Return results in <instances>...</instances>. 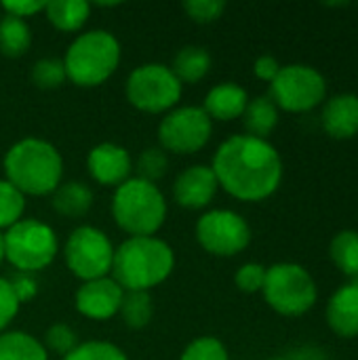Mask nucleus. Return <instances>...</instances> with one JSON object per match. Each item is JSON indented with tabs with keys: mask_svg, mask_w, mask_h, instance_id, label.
Returning a JSON list of instances; mask_svg holds the SVG:
<instances>
[{
	"mask_svg": "<svg viewBox=\"0 0 358 360\" xmlns=\"http://www.w3.org/2000/svg\"><path fill=\"white\" fill-rule=\"evenodd\" d=\"M219 188L236 200L262 202L283 181V158L268 139L232 135L224 139L211 160Z\"/></svg>",
	"mask_w": 358,
	"mask_h": 360,
	"instance_id": "obj_1",
	"label": "nucleus"
},
{
	"mask_svg": "<svg viewBox=\"0 0 358 360\" xmlns=\"http://www.w3.org/2000/svg\"><path fill=\"white\" fill-rule=\"evenodd\" d=\"M4 179L25 198L51 196L63 181V156L42 137H23L15 141L2 158Z\"/></svg>",
	"mask_w": 358,
	"mask_h": 360,
	"instance_id": "obj_2",
	"label": "nucleus"
},
{
	"mask_svg": "<svg viewBox=\"0 0 358 360\" xmlns=\"http://www.w3.org/2000/svg\"><path fill=\"white\" fill-rule=\"evenodd\" d=\"M175 270L173 247L158 236H131L114 249L112 278L129 293H150Z\"/></svg>",
	"mask_w": 358,
	"mask_h": 360,
	"instance_id": "obj_3",
	"label": "nucleus"
},
{
	"mask_svg": "<svg viewBox=\"0 0 358 360\" xmlns=\"http://www.w3.org/2000/svg\"><path fill=\"white\" fill-rule=\"evenodd\" d=\"M122 59L120 40L108 30H87L68 44L61 61L74 86L95 89L110 80Z\"/></svg>",
	"mask_w": 358,
	"mask_h": 360,
	"instance_id": "obj_4",
	"label": "nucleus"
},
{
	"mask_svg": "<svg viewBox=\"0 0 358 360\" xmlns=\"http://www.w3.org/2000/svg\"><path fill=\"white\" fill-rule=\"evenodd\" d=\"M112 219L129 238L131 236H156L165 226L169 202L162 190L141 177H131L112 194Z\"/></svg>",
	"mask_w": 358,
	"mask_h": 360,
	"instance_id": "obj_5",
	"label": "nucleus"
},
{
	"mask_svg": "<svg viewBox=\"0 0 358 360\" xmlns=\"http://www.w3.org/2000/svg\"><path fill=\"white\" fill-rule=\"evenodd\" d=\"M4 262L21 274L46 270L59 255V238L53 226L36 217H23L2 232Z\"/></svg>",
	"mask_w": 358,
	"mask_h": 360,
	"instance_id": "obj_6",
	"label": "nucleus"
},
{
	"mask_svg": "<svg viewBox=\"0 0 358 360\" xmlns=\"http://www.w3.org/2000/svg\"><path fill=\"white\" fill-rule=\"evenodd\" d=\"M266 304L281 316H304L319 300V289L312 274L293 262H281L266 270L264 283Z\"/></svg>",
	"mask_w": 358,
	"mask_h": 360,
	"instance_id": "obj_7",
	"label": "nucleus"
},
{
	"mask_svg": "<svg viewBox=\"0 0 358 360\" xmlns=\"http://www.w3.org/2000/svg\"><path fill=\"white\" fill-rule=\"evenodd\" d=\"M184 84L167 63L150 61L137 65L124 82L127 101L143 114H167L179 105Z\"/></svg>",
	"mask_w": 358,
	"mask_h": 360,
	"instance_id": "obj_8",
	"label": "nucleus"
},
{
	"mask_svg": "<svg viewBox=\"0 0 358 360\" xmlns=\"http://www.w3.org/2000/svg\"><path fill=\"white\" fill-rule=\"evenodd\" d=\"M268 97L283 112L306 114L327 99V80L317 68L306 63L281 65V72L270 82Z\"/></svg>",
	"mask_w": 358,
	"mask_h": 360,
	"instance_id": "obj_9",
	"label": "nucleus"
},
{
	"mask_svg": "<svg viewBox=\"0 0 358 360\" xmlns=\"http://www.w3.org/2000/svg\"><path fill=\"white\" fill-rule=\"evenodd\" d=\"M114 245L110 236L95 226H78L63 245L65 268L82 283L112 274Z\"/></svg>",
	"mask_w": 358,
	"mask_h": 360,
	"instance_id": "obj_10",
	"label": "nucleus"
},
{
	"mask_svg": "<svg viewBox=\"0 0 358 360\" xmlns=\"http://www.w3.org/2000/svg\"><path fill=\"white\" fill-rule=\"evenodd\" d=\"M211 135L213 120L200 105H177L158 122V146L167 154H196L211 141Z\"/></svg>",
	"mask_w": 358,
	"mask_h": 360,
	"instance_id": "obj_11",
	"label": "nucleus"
},
{
	"mask_svg": "<svg viewBox=\"0 0 358 360\" xmlns=\"http://www.w3.org/2000/svg\"><path fill=\"white\" fill-rule=\"evenodd\" d=\"M200 249L213 257H234L243 253L253 238L249 221L232 209H209L194 226Z\"/></svg>",
	"mask_w": 358,
	"mask_h": 360,
	"instance_id": "obj_12",
	"label": "nucleus"
},
{
	"mask_svg": "<svg viewBox=\"0 0 358 360\" xmlns=\"http://www.w3.org/2000/svg\"><path fill=\"white\" fill-rule=\"evenodd\" d=\"M122 300H124V289L112 276H103V278L80 283L74 295V306L80 316L95 323H106L118 316Z\"/></svg>",
	"mask_w": 358,
	"mask_h": 360,
	"instance_id": "obj_13",
	"label": "nucleus"
},
{
	"mask_svg": "<svg viewBox=\"0 0 358 360\" xmlns=\"http://www.w3.org/2000/svg\"><path fill=\"white\" fill-rule=\"evenodd\" d=\"M87 171L91 179L103 188H118L131 179L133 156L131 152L114 141H101L87 154Z\"/></svg>",
	"mask_w": 358,
	"mask_h": 360,
	"instance_id": "obj_14",
	"label": "nucleus"
},
{
	"mask_svg": "<svg viewBox=\"0 0 358 360\" xmlns=\"http://www.w3.org/2000/svg\"><path fill=\"white\" fill-rule=\"evenodd\" d=\"M219 192L211 165H190L173 181V200L188 211L207 209Z\"/></svg>",
	"mask_w": 358,
	"mask_h": 360,
	"instance_id": "obj_15",
	"label": "nucleus"
},
{
	"mask_svg": "<svg viewBox=\"0 0 358 360\" xmlns=\"http://www.w3.org/2000/svg\"><path fill=\"white\" fill-rule=\"evenodd\" d=\"M323 131L333 139H352L358 135V95L340 93L323 103Z\"/></svg>",
	"mask_w": 358,
	"mask_h": 360,
	"instance_id": "obj_16",
	"label": "nucleus"
},
{
	"mask_svg": "<svg viewBox=\"0 0 358 360\" xmlns=\"http://www.w3.org/2000/svg\"><path fill=\"white\" fill-rule=\"evenodd\" d=\"M329 329L344 340L358 338V281L342 285L325 308Z\"/></svg>",
	"mask_w": 358,
	"mask_h": 360,
	"instance_id": "obj_17",
	"label": "nucleus"
},
{
	"mask_svg": "<svg viewBox=\"0 0 358 360\" xmlns=\"http://www.w3.org/2000/svg\"><path fill=\"white\" fill-rule=\"evenodd\" d=\"M249 103V93L236 82H219L209 89L203 101V110L211 120L230 122L243 118L245 108Z\"/></svg>",
	"mask_w": 358,
	"mask_h": 360,
	"instance_id": "obj_18",
	"label": "nucleus"
},
{
	"mask_svg": "<svg viewBox=\"0 0 358 360\" xmlns=\"http://www.w3.org/2000/svg\"><path fill=\"white\" fill-rule=\"evenodd\" d=\"M93 190L78 179L61 181V186L51 194V209L65 219H82L93 209Z\"/></svg>",
	"mask_w": 358,
	"mask_h": 360,
	"instance_id": "obj_19",
	"label": "nucleus"
},
{
	"mask_svg": "<svg viewBox=\"0 0 358 360\" xmlns=\"http://www.w3.org/2000/svg\"><path fill=\"white\" fill-rule=\"evenodd\" d=\"M91 8V2L84 0H51L44 2L42 13L55 30L63 34H76L87 25Z\"/></svg>",
	"mask_w": 358,
	"mask_h": 360,
	"instance_id": "obj_20",
	"label": "nucleus"
},
{
	"mask_svg": "<svg viewBox=\"0 0 358 360\" xmlns=\"http://www.w3.org/2000/svg\"><path fill=\"white\" fill-rule=\"evenodd\" d=\"M211 63H213L211 53L205 46L188 44L177 51L169 68L173 70V74L181 84H196L211 72Z\"/></svg>",
	"mask_w": 358,
	"mask_h": 360,
	"instance_id": "obj_21",
	"label": "nucleus"
},
{
	"mask_svg": "<svg viewBox=\"0 0 358 360\" xmlns=\"http://www.w3.org/2000/svg\"><path fill=\"white\" fill-rule=\"evenodd\" d=\"M243 124H245L247 135L257 137V139H268L279 127V108L268 95L253 97L249 99L245 108Z\"/></svg>",
	"mask_w": 358,
	"mask_h": 360,
	"instance_id": "obj_22",
	"label": "nucleus"
},
{
	"mask_svg": "<svg viewBox=\"0 0 358 360\" xmlns=\"http://www.w3.org/2000/svg\"><path fill=\"white\" fill-rule=\"evenodd\" d=\"M34 42L32 27L25 19L2 15L0 17V55L17 59L23 57Z\"/></svg>",
	"mask_w": 358,
	"mask_h": 360,
	"instance_id": "obj_23",
	"label": "nucleus"
},
{
	"mask_svg": "<svg viewBox=\"0 0 358 360\" xmlns=\"http://www.w3.org/2000/svg\"><path fill=\"white\" fill-rule=\"evenodd\" d=\"M0 360H49V352L27 331H4L0 333Z\"/></svg>",
	"mask_w": 358,
	"mask_h": 360,
	"instance_id": "obj_24",
	"label": "nucleus"
},
{
	"mask_svg": "<svg viewBox=\"0 0 358 360\" xmlns=\"http://www.w3.org/2000/svg\"><path fill=\"white\" fill-rule=\"evenodd\" d=\"M329 257L338 270L358 281V230H342L329 245Z\"/></svg>",
	"mask_w": 358,
	"mask_h": 360,
	"instance_id": "obj_25",
	"label": "nucleus"
},
{
	"mask_svg": "<svg viewBox=\"0 0 358 360\" xmlns=\"http://www.w3.org/2000/svg\"><path fill=\"white\" fill-rule=\"evenodd\" d=\"M122 323L129 329H143L150 325L152 316H154V302L150 293H141V291H124V300L120 306Z\"/></svg>",
	"mask_w": 358,
	"mask_h": 360,
	"instance_id": "obj_26",
	"label": "nucleus"
},
{
	"mask_svg": "<svg viewBox=\"0 0 358 360\" xmlns=\"http://www.w3.org/2000/svg\"><path fill=\"white\" fill-rule=\"evenodd\" d=\"M25 196L6 179H0V232H6L23 219Z\"/></svg>",
	"mask_w": 358,
	"mask_h": 360,
	"instance_id": "obj_27",
	"label": "nucleus"
},
{
	"mask_svg": "<svg viewBox=\"0 0 358 360\" xmlns=\"http://www.w3.org/2000/svg\"><path fill=\"white\" fill-rule=\"evenodd\" d=\"M133 169H137V177L156 184L169 171V154L160 146H150L139 152L137 160H133Z\"/></svg>",
	"mask_w": 358,
	"mask_h": 360,
	"instance_id": "obj_28",
	"label": "nucleus"
},
{
	"mask_svg": "<svg viewBox=\"0 0 358 360\" xmlns=\"http://www.w3.org/2000/svg\"><path fill=\"white\" fill-rule=\"evenodd\" d=\"M30 78L42 91H53V89H59L63 82H68L63 61L57 59V57H42V59H38L32 65V70H30Z\"/></svg>",
	"mask_w": 358,
	"mask_h": 360,
	"instance_id": "obj_29",
	"label": "nucleus"
},
{
	"mask_svg": "<svg viewBox=\"0 0 358 360\" xmlns=\"http://www.w3.org/2000/svg\"><path fill=\"white\" fill-rule=\"evenodd\" d=\"M61 360H129L127 352L112 344V342H103V340H89V342H80L68 356Z\"/></svg>",
	"mask_w": 358,
	"mask_h": 360,
	"instance_id": "obj_30",
	"label": "nucleus"
},
{
	"mask_svg": "<svg viewBox=\"0 0 358 360\" xmlns=\"http://www.w3.org/2000/svg\"><path fill=\"white\" fill-rule=\"evenodd\" d=\"M179 360H230V354L219 338L200 335L184 348Z\"/></svg>",
	"mask_w": 358,
	"mask_h": 360,
	"instance_id": "obj_31",
	"label": "nucleus"
},
{
	"mask_svg": "<svg viewBox=\"0 0 358 360\" xmlns=\"http://www.w3.org/2000/svg\"><path fill=\"white\" fill-rule=\"evenodd\" d=\"M80 342H78V335H76V331L70 327V325H65V323H55V325H51L49 329H46V333H44V340H42V346H44V350L49 352V356L51 354H57V356H68L76 346H78Z\"/></svg>",
	"mask_w": 358,
	"mask_h": 360,
	"instance_id": "obj_32",
	"label": "nucleus"
},
{
	"mask_svg": "<svg viewBox=\"0 0 358 360\" xmlns=\"http://www.w3.org/2000/svg\"><path fill=\"white\" fill-rule=\"evenodd\" d=\"M181 8L194 23H213L224 15L226 2L224 0H188L181 4Z\"/></svg>",
	"mask_w": 358,
	"mask_h": 360,
	"instance_id": "obj_33",
	"label": "nucleus"
},
{
	"mask_svg": "<svg viewBox=\"0 0 358 360\" xmlns=\"http://www.w3.org/2000/svg\"><path fill=\"white\" fill-rule=\"evenodd\" d=\"M266 270L268 268L257 264V262H247L236 270L234 285L243 293H260L264 289V283H266Z\"/></svg>",
	"mask_w": 358,
	"mask_h": 360,
	"instance_id": "obj_34",
	"label": "nucleus"
},
{
	"mask_svg": "<svg viewBox=\"0 0 358 360\" xmlns=\"http://www.w3.org/2000/svg\"><path fill=\"white\" fill-rule=\"evenodd\" d=\"M19 310H21V302L11 285V278L0 276V333L8 331V327L17 319Z\"/></svg>",
	"mask_w": 358,
	"mask_h": 360,
	"instance_id": "obj_35",
	"label": "nucleus"
},
{
	"mask_svg": "<svg viewBox=\"0 0 358 360\" xmlns=\"http://www.w3.org/2000/svg\"><path fill=\"white\" fill-rule=\"evenodd\" d=\"M2 15H11V17H19V19H30L38 13L44 11V2H36V0H4L0 2Z\"/></svg>",
	"mask_w": 358,
	"mask_h": 360,
	"instance_id": "obj_36",
	"label": "nucleus"
},
{
	"mask_svg": "<svg viewBox=\"0 0 358 360\" xmlns=\"http://www.w3.org/2000/svg\"><path fill=\"white\" fill-rule=\"evenodd\" d=\"M279 72H281V63H279L276 57H272V55H262V57H257L255 63H253V74H255L260 80H264V82H272V80L276 78Z\"/></svg>",
	"mask_w": 358,
	"mask_h": 360,
	"instance_id": "obj_37",
	"label": "nucleus"
},
{
	"mask_svg": "<svg viewBox=\"0 0 358 360\" xmlns=\"http://www.w3.org/2000/svg\"><path fill=\"white\" fill-rule=\"evenodd\" d=\"M11 285H13V289H15V293H17V297H19L21 304L30 302V300L38 293V285H36V281L32 278V274H21V272H17V276L11 278Z\"/></svg>",
	"mask_w": 358,
	"mask_h": 360,
	"instance_id": "obj_38",
	"label": "nucleus"
},
{
	"mask_svg": "<svg viewBox=\"0 0 358 360\" xmlns=\"http://www.w3.org/2000/svg\"><path fill=\"white\" fill-rule=\"evenodd\" d=\"M289 360H329L327 352L319 346H302L298 350H293L289 356Z\"/></svg>",
	"mask_w": 358,
	"mask_h": 360,
	"instance_id": "obj_39",
	"label": "nucleus"
},
{
	"mask_svg": "<svg viewBox=\"0 0 358 360\" xmlns=\"http://www.w3.org/2000/svg\"><path fill=\"white\" fill-rule=\"evenodd\" d=\"M4 262V240H2V232H0V266Z\"/></svg>",
	"mask_w": 358,
	"mask_h": 360,
	"instance_id": "obj_40",
	"label": "nucleus"
},
{
	"mask_svg": "<svg viewBox=\"0 0 358 360\" xmlns=\"http://www.w3.org/2000/svg\"><path fill=\"white\" fill-rule=\"evenodd\" d=\"M270 360H289L287 356H276V359H270Z\"/></svg>",
	"mask_w": 358,
	"mask_h": 360,
	"instance_id": "obj_41",
	"label": "nucleus"
}]
</instances>
